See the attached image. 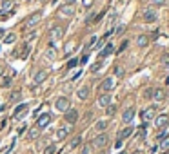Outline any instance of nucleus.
<instances>
[{"label": "nucleus", "mask_w": 169, "mask_h": 154, "mask_svg": "<svg viewBox=\"0 0 169 154\" xmlns=\"http://www.w3.org/2000/svg\"><path fill=\"white\" fill-rule=\"evenodd\" d=\"M40 18H42V11H35L33 15H29V16L26 18V24H24V27H26V29H31V27H33V26H35V24H36L38 20H40Z\"/></svg>", "instance_id": "1"}, {"label": "nucleus", "mask_w": 169, "mask_h": 154, "mask_svg": "<svg viewBox=\"0 0 169 154\" xmlns=\"http://www.w3.org/2000/svg\"><path fill=\"white\" fill-rule=\"evenodd\" d=\"M51 123V113H42L40 116H36V127L38 129H44Z\"/></svg>", "instance_id": "2"}, {"label": "nucleus", "mask_w": 169, "mask_h": 154, "mask_svg": "<svg viewBox=\"0 0 169 154\" xmlns=\"http://www.w3.org/2000/svg\"><path fill=\"white\" fill-rule=\"evenodd\" d=\"M107 142H109V138H107V134H98V136H96L95 140H93V147H96V149H104V147H106L107 145Z\"/></svg>", "instance_id": "3"}, {"label": "nucleus", "mask_w": 169, "mask_h": 154, "mask_svg": "<svg viewBox=\"0 0 169 154\" xmlns=\"http://www.w3.org/2000/svg\"><path fill=\"white\" fill-rule=\"evenodd\" d=\"M155 114H157V109H155V107H147V109H144V111L140 113V116H142V122H144V123L151 122V120L155 118Z\"/></svg>", "instance_id": "4"}, {"label": "nucleus", "mask_w": 169, "mask_h": 154, "mask_svg": "<svg viewBox=\"0 0 169 154\" xmlns=\"http://www.w3.org/2000/svg\"><path fill=\"white\" fill-rule=\"evenodd\" d=\"M113 89H115V80L113 78H106L104 82L100 83V91L104 92V94H109Z\"/></svg>", "instance_id": "5"}, {"label": "nucleus", "mask_w": 169, "mask_h": 154, "mask_svg": "<svg viewBox=\"0 0 169 154\" xmlns=\"http://www.w3.org/2000/svg\"><path fill=\"white\" fill-rule=\"evenodd\" d=\"M64 120L67 123H76L78 122V111H76V109H67V111L64 113Z\"/></svg>", "instance_id": "6"}, {"label": "nucleus", "mask_w": 169, "mask_h": 154, "mask_svg": "<svg viewBox=\"0 0 169 154\" xmlns=\"http://www.w3.org/2000/svg\"><path fill=\"white\" fill-rule=\"evenodd\" d=\"M155 125H157V129H167L169 125V116L167 114H160L155 118Z\"/></svg>", "instance_id": "7"}, {"label": "nucleus", "mask_w": 169, "mask_h": 154, "mask_svg": "<svg viewBox=\"0 0 169 154\" xmlns=\"http://www.w3.org/2000/svg\"><path fill=\"white\" fill-rule=\"evenodd\" d=\"M55 107L58 109V111H62V113H65L67 109H69V100L65 98V96H60L56 102H55Z\"/></svg>", "instance_id": "8"}, {"label": "nucleus", "mask_w": 169, "mask_h": 154, "mask_svg": "<svg viewBox=\"0 0 169 154\" xmlns=\"http://www.w3.org/2000/svg\"><path fill=\"white\" fill-rule=\"evenodd\" d=\"M142 16H144V22H147V24H153V22H157V18H158V15H157L155 9H146Z\"/></svg>", "instance_id": "9"}, {"label": "nucleus", "mask_w": 169, "mask_h": 154, "mask_svg": "<svg viewBox=\"0 0 169 154\" xmlns=\"http://www.w3.org/2000/svg\"><path fill=\"white\" fill-rule=\"evenodd\" d=\"M27 109H29V105H27V103H22V105H18V107L15 109V113H13V118H17V120L24 118V116H26V113H27Z\"/></svg>", "instance_id": "10"}, {"label": "nucleus", "mask_w": 169, "mask_h": 154, "mask_svg": "<svg viewBox=\"0 0 169 154\" xmlns=\"http://www.w3.org/2000/svg\"><path fill=\"white\" fill-rule=\"evenodd\" d=\"M13 54H15V56H17V54H20L22 60H26V58H27V54H29V44H22V45L15 53H13Z\"/></svg>", "instance_id": "11"}, {"label": "nucleus", "mask_w": 169, "mask_h": 154, "mask_svg": "<svg viewBox=\"0 0 169 154\" xmlns=\"http://www.w3.org/2000/svg\"><path fill=\"white\" fill-rule=\"evenodd\" d=\"M46 80H47V71H38L35 74V78H33V85L36 87V85H40L42 82H46Z\"/></svg>", "instance_id": "12"}, {"label": "nucleus", "mask_w": 169, "mask_h": 154, "mask_svg": "<svg viewBox=\"0 0 169 154\" xmlns=\"http://www.w3.org/2000/svg\"><path fill=\"white\" fill-rule=\"evenodd\" d=\"M96 103H98L100 107H104V109H106L107 105H111V94H104V92H102V94L98 96Z\"/></svg>", "instance_id": "13"}, {"label": "nucleus", "mask_w": 169, "mask_h": 154, "mask_svg": "<svg viewBox=\"0 0 169 154\" xmlns=\"http://www.w3.org/2000/svg\"><path fill=\"white\" fill-rule=\"evenodd\" d=\"M133 118H135V109H133V107L126 109L124 114H122V122H124V123H131V122H133Z\"/></svg>", "instance_id": "14"}, {"label": "nucleus", "mask_w": 169, "mask_h": 154, "mask_svg": "<svg viewBox=\"0 0 169 154\" xmlns=\"http://www.w3.org/2000/svg\"><path fill=\"white\" fill-rule=\"evenodd\" d=\"M62 36H64V27L55 26L53 29H51V40H60Z\"/></svg>", "instance_id": "15"}, {"label": "nucleus", "mask_w": 169, "mask_h": 154, "mask_svg": "<svg viewBox=\"0 0 169 154\" xmlns=\"http://www.w3.org/2000/svg\"><path fill=\"white\" fill-rule=\"evenodd\" d=\"M151 98H153V102H162L166 98V92H164V89H153Z\"/></svg>", "instance_id": "16"}, {"label": "nucleus", "mask_w": 169, "mask_h": 154, "mask_svg": "<svg viewBox=\"0 0 169 154\" xmlns=\"http://www.w3.org/2000/svg\"><path fill=\"white\" fill-rule=\"evenodd\" d=\"M133 131H135V129H133L131 125H129V127H124V129L118 133V140H126V138H129V136L133 134Z\"/></svg>", "instance_id": "17"}, {"label": "nucleus", "mask_w": 169, "mask_h": 154, "mask_svg": "<svg viewBox=\"0 0 169 154\" xmlns=\"http://www.w3.org/2000/svg\"><path fill=\"white\" fill-rule=\"evenodd\" d=\"M60 15H62V16H73V15H75V7L65 4V6L60 7Z\"/></svg>", "instance_id": "18"}, {"label": "nucleus", "mask_w": 169, "mask_h": 154, "mask_svg": "<svg viewBox=\"0 0 169 154\" xmlns=\"http://www.w3.org/2000/svg\"><path fill=\"white\" fill-rule=\"evenodd\" d=\"M113 51H115V45H113V44H107L106 47L100 51V58H106V56H109Z\"/></svg>", "instance_id": "19"}, {"label": "nucleus", "mask_w": 169, "mask_h": 154, "mask_svg": "<svg viewBox=\"0 0 169 154\" xmlns=\"http://www.w3.org/2000/svg\"><path fill=\"white\" fill-rule=\"evenodd\" d=\"M76 94H78V98H80V100H87V98H89V87H87V85L80 87Z\"/></svg>", "instance_id": "20"}, {"label": "nucleus", "mask_w": 169, "mask_h": 154, "mask_svg": "<svg viewBox=\"0 0 169 154\" xmlns=\"http://www.w3.org/2000/svg\"><path fill=\"white\" fill-rule=\"evenodd\" d=\"M75 47H76V45H75V40H69L67 44H65V47H64V54L69 56V54L75 51Z\"/></svg>", "instance_id": "21"}, {"label": "nucleus", "mask_w": 169, "mask_h": 154, "mask_svg": "<svg viewBox=\"0 0 169 154\" xmlns=\"http://www.w3.org/2000/svg\"><path fill=\"white\" fill-rule=\"evenodd\" d=\"M147 44H149V36H147V35H140V36L137 38V45H138V47H146Z\"/></svg>", "instance_id": "22"}, {"label": "nucleus", "mask_w": 169, "mask_h": 154, "mask_svg": "<svg viewBox=\"0 0 169 154\" xmlns=\"http://www.w3.org/2000/svg\"><path fill=\"white\" fill-rule=\"evenodd\" d=\"M67 134H69V129L65 127V129H58L55 136H56V140H64V138H67Z\"/></svg>", "instance_id": "23"}, {"label": "nucleus", "mask_w": 169, "mask_h": 154, "mask_svg": "<svg viewBox=\"0 0 169 154\" xmlns=\"http://www.w3.org/2000/svg\"><path fill=\"white\" fill-rule=\"evenodd\" d=\"M107 129V122L106 120H102V122H96V125H95V131H98V133L102 134L104 131Z\"/></svg>", "instance_id": "24"}, {"label": "nucleus", "mask_w": 169, "mask_h": 154, "mask_svg": "<svg viewBox=\"0 0 169 154\" xmlns=\"http://www.w3.org/2000/svg\"><path fill=\"white\" fill-rule=\"evenodd\" d=\"M80 143H82V136H75L73 140L69 142V149H76Z\"/></svg>", "instance_id": "25"}, {"label": "nucleus", "mask_w": 169, "mask_h": 154, "mask_svg": "<svg viewBox=\"0 0 169 154\" xmlns=\"http://www.w3.org/2000/svg\"><path fill=\"white\" fill-rule=\"evenodd\" d=\"M46 58H47V60H55V58H56V51H55L53 45L47 47V51H46Z\"/></svg>", "instance_id": "26"}, {"label": "nucleus", "mask_w": 169, "mask_h": 154, "mask_svg": "<svg viewBox=\"0 0 169 154\" xmlns=\"http://www.w3.org/2000/svg\"><path fill=\"white\" fill-rule=\"evenodd\" d=\"M160 149H162L164 152H167L169 151V136H166L164 140H160Z\"/></svg>", "instance_id": "27"}, {"label": "nucleus", "mask_w": 169, "mask_h": 154, "mask_svg": "<svg viewBox=\"0 0 169 154\" xmlns=\"http://www.w3.org/2000/svg\"><path fill=\"white\" fill-rule=\"evenodd\" d=\"M20 96H22V91H13L9 94V102H18Z\"/></svg>", "instance_id": "28"}, {"label": "nucleus", "mask_w": 169, "mask_h": 154, "mask_svg": "<svg viewBox=\"0 0 169 154\" xmlns=\"http://www.w3.org/2000/svg\"><path fill=\"white\" fill-rule=\"evenodd\" d=\"M38 134H40V129H38V127H33L27 136H29V140H35V138H38Z\"/></svg>", "instance_id": "29"}, {"label": "nucleus", "mask_w": 169, "mask_h": 154, "mask_svg": "<svg viewBox=\"0 0 169 154\" xmlns=\"http://www.w3.org/2000/svg\"><path fill=\"white\" fill-rule=\"evenodd\" d=\"M15 40H17V35H15V33H11V35H7V36L4 38V44H13Z\"/></svg>", "instance_id": "30"}, {"label": "nucleus", "mask_w": 169, "mask_h": 154, "mask_svg": "<svg viewBox=\"0 0 169 154\" xmlns=\"http://www.w3.org/2000/svg\"><path fill=\"white\" fill-rule=\"evenodd\" d=\"M55 152H56V145H47L44 149V154H55Z\"/></svg>", "instance_id": "31"}, {"label": "nucleus", "mask_w": 169, "mask_h": 154, "mask_svg": "<svg viewBox=\"0 0 169 154\" xmlns=\"http://www.w3.org/2000/svg\"><path fill=\"white\" fill-rule=\"evenodd\" d=\"M115 113H116V107L113 105V103H111V105H107V107H106V114H107V116H113Z\"/></svg>", "instance_id": "32"}, {"label": "nucleus", "mask_w": 169, "mask_h": 154, "mask_svg": "<svg viewBox=\"0 0 169 154\" xmlns=\"http://www.w3.org/2000/svg\"><path fill=\"white\" fill-rule=\"evenodd\" d=\"M95 44H96V38L93 36V38H89V42H87V45H85V51H89L91 47H95Z\"/></svg>", "instance_id": "33"}, {"label": "nucleus", "mask_w": 169, "mask_h": 154, "mask_svg": "<svg viewBox=\"0 0 169 154\" xmlns=\"http://www.w3.org/2000/svg\"><path fill=\"white\" fill-rule=\"evenodd\" d=\"M166 136H167V131H166V129H160L158 134H157V140H164Z\"/></svg>", "instance_id": "34"}, {"label": "nucleus", "mask_w": 169, "mask_h": 154, "mask_svg": "<svg viewBox=\"0 0 169 154\" xmlns=\"http://www.w3.org/2000/svg\"><path fill=\"white\" fill-rule=\"evenodd\" d=\"M115 74L118 76V78H122V76H124V67H120V65L115 67Z\"/></svg>", "instance_id": "35"}, {"label": "nucleus", "mask_w": 169, "mask_h": 154, "mask_svg": "<svg viewBox=\"0 0 169 154\" xmlns=\"http://www.w3.org/2000/svg\"><path fill=\"white\" fill-rule=\"evenodd\" d=\"M76 65H78V60H76V58L67 62V69H73V67H76Z\"/></svg>", "instance_id": "36"}, {"label": "nucleus", "mask_w": 169, "mask_h": 154, "mask_svg": "<svg viewBox=\"0 0 169 154\" xmlns=\"http://www.w3.org/2000/svg\"><path fill=\"white\" fill-rule=\"evenodd\" d=\"M162 63H164L166 67H167V65H169V53H166V54L162 56Z\"/></svg>", "instance_id": "37"}, {"label": "nucleus", "mask_w": 169, "mask_h": 154, "mask_svg": "<svg viewBox=\"0 0 169 154\" xmlns=\"http://www.w3.org/2000/svg\"><path fill=\"white\" fill-rule=\"evenodd\" d=\"M151 4H153V6H164V4H166V0H151Z\"/></svg>", "instance_id": "38"}, {"label": "nucleus", "mask_w": 169, "mask_h": 154, "mask_svg": "<svg viewBox=\"0 0 169 154\" xmlns=\"http://www.w3.org/2000/svg\"><path fill=\"white\" fill-rule=\"evenodd\" d=\"M124 31H126V26H118V27H116V35H124Z\"/></svg>", "instance_id": "39"}, {"label": "nucleus", "mask_w": 169, "mask_h": 154, "mask_svg": "<svg viewBox=\"0 0 169 154\" xmlns=\"http://www.w3.org/2000/svg\"><path fill=\"white\" fill-rule=\"evenodd\" d=\"M127 44H129L127 40H124V42H122V44H120V47H118V53H122V51H124V49L127 47Z\"/></svg>", "instance_id": "40"}, {"label": "nucleus", "mask_w": 169, "mask_h": 154, "mask_svg": "<svg viewBox=\"0 0 169 154\" xmlns=\"http://www.w3.org/2000/svg\"><path fill=\"white\" fill-rule=\"evenodd\" d=\"M100 67H102V62H98V63H95V65L91 67V72H96L98 69H100Z\"/></svg>", "instance_id": "41"}, {"label": "nucleus", "mask_w": 169, "mask_h": 154, "mask_svg": "<svg viewBox=\"0 0 169 154\" xmlns=\"http://www.w3.org/2000/svg\"><path fill=\"white\" fill-rule=\"evenodd\" d=\"M31 38H35V31H27L26 33V40H31Z\"/></svg>", "instance_id": "42"}, {"label": "nucleus", "mask_w": 169, "mask_h": 154, "mask_svg": "<svg viewBox=\"0 0 169 154\" xmlns=\"http://www.w3.org/2000/svg\"><path fill=\"white\" fill-rule=\"evenodd\" d=\"M13 149H15V142H13V143H11L9 147H7V149H6V151H4L2 154H11V151H13Z\"/></svg>", "instance_id": "43"}, {"label": "nucleus", "mask_w": 169, "mask_h": 154, "mask_svg": "<svg viewBox=\"0 0 169 154\" xmlns=\"http://www.w3.org/2000/svg\"><path fill=\"white\" fill-rule=\"evenodd\" d=\"M26 129H27V127H26V125H20V127H18V129H17V133H18V134H20V136H22V134L26 133Z\"/></svg>", "instance_id": "44"}, {"label": "nucleus", "mask_w": 169, "mask_h": 154, "mask_svg": "<svg viewBox=\"0 0 169 154\" xmlns=\"http://www.w3.org/2000/svg\"><path fill=\"white\" fill-rule=\"evenodd\" d=\"M87 62H89V54H87V53H85L84 56H82V58H80V63H87Z\"/></svg>", "instance_id": "45"}, {"label": "nucleus", "mask_w": 169, "mask_h": 154, "mask_svg": "<svg viewBox=\"0 0 169 154\" xmlns=\"http://www.w3.org/2000/svg\"><path fill=\"white\" fill-rule=\"evenodd\" d=\"M11 85V80L9 78H4V82H2V87H9Z\"/></svg>", "instance_id": "46"}, {"label": "nucleus", "mask_w": 169, "mask_h": 154, "mask_svg": "<svg viewBox=\"0 0 169 154\" xmlns=\"http://www.w3.org/2000/svg\"><path fill=\"white\" fill-rule=\"evenodd\" d=\"M82 154H91V145H85L84 151H82Z\"/></svg>", "instance_id": "47"}, {"label": "nucleus", "mask_w": 169, "mask_h": 154, "mask_svg": "<svg viewBox=\"0 0 169 154\" xmlns=\"http://www.w3.org/2000/svg\"><path fill=\"white\" fill-rule=\"evenodd\" d=\"M7 16H9V13H4V11L0 13V20H4V18H7Z\"/></svg>", "instance_id": "48"}, {"label": "nucleus", "mask_w": 169, "mask_h": 154, "mask_svg": "<svg viewBox=\"0 0 169 154\" xmlns=\"http://www.w3.org/2000/svg\"><path fill=\"white\" fill-rule=\"evenodd\" d=\"M151 94H153V89H147L146 91V98H151Z\"/></svg>", "instance_id": "49"}, {"label": "nucleus", "mask_w": 169, "mask_h": 154, "mask_svg": "<svg viewBox=\"0 0 169 154\" xmlns=\"http://www.w3.org/2000/svg\"><path fill=\"white\" fill-rule=\"evenodd\" d=\"M115 147H116V149H120V147H122V140H118V142L115 143Z\"/></svg>", "instance_id": "50"}, {"label": "nucleus", "mask_w": 169, "mask_h": 154, "mask_svg": "<svg viewBox=\"0 0 169 154\" xmlns=\"http://www.w3.org/2000/svg\"><path fill=\"white\" fill-rule=\"evenodd\" d=\"M65 2H67V6H73V4L76 2V0H65Z\"/></svg>", "instance_id": "51"}, {"label": "nucleus", "mask_w": 169, "mask_h": 154, "mask_svg": "<svg viewBox=\"0 0 169 154\" xmlns=\"http://www.w3.org/2000/svg\"><path fill=\"white\" fill-rule=\"evenodd\" d=\"M4 35H6V33H4V29H0V38H4Z\"/></svg>", "instance_id": "52"}, {"label": "nucleus", "mask_w": 169, "mask_h": 154, "mask_svg": "<svg viewBox=\"0 0 169 154\" xmlns=\"http://www.w3.org/2000/svg\"><path fill=\"white\" fill-rule=\"evenodd\" d=\"M131 154H144V151H135V152H131Z\"/></svg>", "instance_id": "53"}, {"label": "nucleus", "mask_w": 169, "mask_h": 154, "mask_svg": "<svg viewBox=\"0 0 169 154\" xmlns=\"http://www.w3.org/2000/svg\"><path fill=\"white\" fill-rule=\"evenodd\" d=\"M2 72H4V69H2V65H0V76H2Z\"/></svg>", "instance_id": "54"}, {"label": "nucleus", "mask_w": 169, "mask_h": 154, "mask_svg": "<svg viewBox=\"0 0 169 154\" xmlns=\"http://www.w3.org/2000/svg\"><path fill=\"white\" fill-rule=\"evenodd\" d=\"M166 83H169V76H167V80H166Z\"/></svg>", "instance_id": "55"}, {"label": "nucleus", "mask_w": 169, "mask_h": 154, "mask_svg": "<svg viewBox=\"0 0 169 154\" xmlns=\"http://www.w3.org/2000/svg\"><path fill=\"white\" fill-rule=\"evenodd\" d=\"M118 154H127V152H124V151H122V152H118Z\"/></svg>", "instance_id": "56"}, {"label": "nucleus", "mask_w": 169, "mask_h": 154, "mask_svg": "<svg viewBox=\"0 0 169 154\" xmlns=\"http://www.w3.org/2000/svg\"><path fill=\"white\" fill-rule=\"evenodd\" d=\"M162 154H169V152H162Z\"/></svg>", "instance_id": "57"}, {"label": "nucleus", "mask_w": 169, "mask_h": 154, "mask_svg": "<svg viewBox=\"0 0 169 154\" xmlns=\"http://www.w3.org/2000/svg\"><path fill=\"white\" fill-rule=\"evenodd\" d=\"M62 154H65V152H62Z\"/></svg>", "instance_id": "58"}]
</instances>
